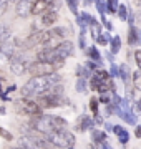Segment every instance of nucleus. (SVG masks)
<instances>
[{
    "instance_id": "obj_27",
    "label": "nucleus",
    "mask_w": 141,
    "mask_h": 149,
    "mask_svg": "<svg viewBox=\"0 0 141 149\" xmlns=\"http://www.w3.org/2000/svg\"><path fill=\"white\" fill-rule=\"evenodd\" d=\"M118 7V0H106V13H116Z\"/></svg>"
},
{
    "instance_id": "obj_33",
    "label": "nucleus",
    "mask_w": 141,
    "mask_h": 149,
    "mask_svg": "<svg viewBox=\"0 0 141 149\" xmlns=\"http://www.w3.org/2000/svg\"><path fill=\"white\" fill-rule=\"evenodd\" d=\"M85 37H87V30H82V32H80V37H78V47L82 48V50H85V48H87Z\"/></svg>"
},
{
    "instance_id": "obj_18",
    "label": "nucleus",
    "mask_w": 141,
    "mask_h": 149,
    "mask_svg": "<svg viewBox=\"0 0 141 149\" xmlns=\"http://www.w3.org/2000/svg\"><path fill=\"white\" fill-rule=\"evenodd\" d=\"M52 121H53L55 131H57V129H66L68 128V121L63 119L61 116H55V114H52Z\"/></svg>"
},
{
    "instance_id": "obj_41",
    "label": "nucleus",
    "mask_w": 141,
    "mask_h": 149,
    "mask_svg": "<svg viewBox=\"0 0 141 149\" xmlns=\"http://www.w3.org/2000/svg\"><path fill=\"white\" fill-rule=\"evenodd\" d=\"M106 58L111 61V63H114V58H113V53H106Z\"/></svg>"
},
{
    "instance_id": "obj_45",
    "label": "nucleus",
    "mask_w": 141,
    "mask_h": 149,
    "mask_svg": "<svg viewBox=\"0 0 141 149\" xmlns=\"http://www.w3.org/2000/svg\"><path fill=\"white\" fill-rule=\"evenodd\" d=\"M136 109H138V111H141V100H138V101H136Z\"/></svg>"
},
{
    "instance_id": "obj_22",
    "label": "nucleus",
    "mask_w": 141,
    "mask_h": 149,
    "mask_svg": "<svg viewBox=\"0 0 141 149\" xmlns=\"http://www.w3.org/2000/svg\"><path fill=\"white\" fill-rule=\"evenodd\" d=\"M110 45H111V53H119V50H121V38L118 37V35H114V37H111V40H110Z\"/></svg>"
},
{
    "instance_id": "obj_25",
    "label": "nucleus",
    "mask_w": 141,
    "mask_h": 149,
    "mask_svg": "<svg viewBox=\"0 0 141 149\" xmlns=\"http://www.w3.org/2000/svg\"><path fill=\"white\" fill-rule=\"evenodd\" d=\"M10 37H12V35H10V28L2 23V25H0V45L5 42V40H8Z\"/></svg>"
},
{
    "instance_id": "obj_7",
    "label": "nucleus",
    "mask_w": 141,
    "mask_h": 149,
    "mask_svg": "<svg viewBox=\"0 0 141 149\" xmlns=\"http://www.w3.org/2000/svg\"><path fill=\"white\" fill-rule=\"evenodd\" d=\"M38 104L43 108H58V106H63L66 104V100L65 98H61V96H55V95H48V93H45V95L38 96Z\"/></svg>"
},
{
    "instance_id": "obj_40",
    "label": "nucleus",
    "mask_w": 141,
    "mask_h": 149,
    "mask_svg": "<svg viewBox=\"0 0 141 149\" xmlns=\"http://www.w3.org/2000/svg\"><path fill=\"white\" fill-rule=\"evenodd\" d=\"M15 90H17V86H15V85H12V86H8V88L5 90V93H12V91H15Z\"/></svg>"
},
{
    "instance_id": "obj_44",
    "label": "nucleus",
    "mask_w": 141,
    "mask_h": 149,
    "mask_svg": "<svg viewBox=\"0 0 141 149\" xmlns=\"http://www.w3.org/2000/svg\"><path fill=\"white\" fill-rule=\"evenodd\" d=\"M138 45L141 47V30L138 28Z\"/></svg>"
},
{
    "instance_id": "obj_30",
    "label": "nucleus",
    "mask_w": 141,
    "mask_h": 149,
    "mask_svg": "<svg viewBox=\"0 0 141 149\" xmlns=\"http://www.w3.org/2000/svg\"><path fill=\"white\" fill-rule=\"evenodd\" d=\"M65 2H66V5H68L71 13H75L78 17V0H65Z\"/></svg>"
},
{
    "instance_id": "obj_24",
    "label": "nucleus",
    "mask_w": 141,
    "mask_h": 149,
    "mask_svg": "<svg viewBox=\"0 0 141 149\" xmlns=\"http://www.w3.org/2000/svg\"><path fill=\"white\" fill-rule=\"evenodd\" d=\"M131 81H133V86H135V90L141 91V70L138 68L135 73L131 74Z\"/></svg>"
},
{
    "instance_id": "obj_11",
    "label": "nucleus",
    "mask_w": 141,
    "mask_h": 149,
    "mask_svg": "<svg viewBox=\"0 0 141 149\" xmlns=\"http://www.w3.org/2000/svg\"><path fill=\"white\" fill-rule=\"evenodd\" d=\"M52 2L53 0H35L32 7V15H43L45 12H48Z\"/></svg>"
},
{
    "instance_id": "obj_49",
    "label": "nucleus",
    "mask_w": 141,
    "mask_h": 149,
    "mask_svg": "<svg viewBox=\"0 0 141 149\" xmlns=\"http://www.w3.org/2000/svg\"><path fill=\"white\" fill-rule=\"evenodd\" d=\"M66 149H76V148H75V146H71V148H66Z\"/></svg>"
},
{
    "instance_id": "obj_26",
    "label": "nucleus",
    "mask_w": 141,
    "mask_h": 149,
    "mask_svg": "<svg viewBox=\"0 0 141 149\" xmlns=\"http://www.w3.org/2000/svg\"><path fill=\"white\" fill-rule=\"evenodd\" d=\"M116 13H118V17L123 22H126V20H128V15H130V8H128V5H119Z\"/></svg>"
},
{
    "instance_id": "obj_16",
    "label": "nucleus",
    "mask_w": 141,
    "mask_h": 149,
    "mask_svg": "<svg viewBox=\"0 0 141 149\" xmlns=\"http://www.w3.org/2000/svg\"><path fill=\"white\" fill-rule=\"evenodd\" d=\"M131 70H130V66L128 65H121L119 66V78L123 80V83H125L126 86H128V83H130V80H131Z\"/></svg>"
},
{
    "instance_id": "obj_4",
    "label": "nucleus",
    "mask_w": 141,
    "mask_h": 149,
    "mask_svg": "<svg viewBox=\"0 0 141 149\" xmlns=\"http://www.w3.org/2000/svg\"><path fill=\"white\" fill-rule=\"evenodd\" d=\"M60 65L63 63H43V61H33L28 68V73H32L33 76H48L52 73H57Z\"/></svg>"
},
{
    "instance_id": "obj_47",
    "label": "nucleus",
    "mask_w": 141,
    "mask_h": 149,
    "mask_svg": "<svg viewBox=\"0 0 141 149\" xmlns=\"http://www.w3.org/2000/svg\"><path fill=\"white\" fill-rule=\"evenodd\" d=\"M0 114H5V108L3 106H0Z\"/></svg>"
},
{
    "instance_id": "obj_3",
    "label": "nucleus",
    "mask_w": 141,
    "mask_h": 149,
    "mask_svg": "<svg viewBox=\"0 0 141 149\" xmlns=\"http://www.w3.org/2000/svg\"><path fill=\"white\" fill-rule=\"evenodd\" d=\"M32 129L35 133L45 136V138L50 133H53L55 126H53V121H52V114H42L38 118H32Z\"/></svg>"
},
{
    "instance_id": "obj_13",
    "label": "nucleus",
    "mask_w": 141,
    "mask_h": 149,
    "mask_svg": "<svg viewBox=\"0 0 141 149\" xmlns=\"http://www.w3.org/2000/svg\"><path fill=\"white\" fill-rule=\"evenodd\" d=\"M113 133L116 134V138H118V141L121 144H126L128 141H130V133H128L123 126H119V124L113 126Z\"/></svg>"
},
{
    "instance_id": "obj_23",
    "label": "nucleus",
    "mask_w": 141,
    "mask_h": 149,
    "mask_svg": "<svg viewBox=\"0 0 141 149\" xmlns=\"http://www.w3.org/2000/svg\"><path fill=\"white\" fill-rule=\"evenodd\" d=\"M121 119H123V121H126L130 126H136V114L131 111V109H130V111L123 113V114H121Z\"/></svg>"
},
{
    "instance_id": "obj_17",
    "label": "nucleus",
    "mask_w": 141,
    "mask_h": 149,
    "mask_svg": "<svg viewBox=\"0 0 141 149\" xmlns=\"http://www.w3.org/2000/svg\"><path fill=\"white\" fill-rule=\"evenodd\" d=\"M91 139L96 144H100V146H101V144L106 141V133H105V131H101V129H93V131H91Z\"/></svg>"
},
{
    "instance_id": "obj_2",
    "label": "nucleus",
    "mask_w": 141,
    "mask_h": 149,
    "mask_svg": "<svg viewBox=\"0 0 141 149\" xmlns=\"http://www.w3.org/2000/svg\"><path fill=\"white\" fill-rule=\"evenodd\" d=\"M53 148H61V149H66V148H71L73 144H75V134L70 133L68 129H57L53 133H50L47 136Z\"/></svg>"
},
{
    "instance_id": "obj_48",
    "label": "nucleus",
    "mask_w": 141,
    "mask_h": 149,
    "mask_svg": "<svg viewBox=\"0 0 141 149\" xmlns=\"http://www.w3.org/2000/svg\"><path fill=\"white\" fill-rule=\"evenodd\" d=\"M135 3L136 5H141V0H135Z\"/></svg>"
},
{
    "instance_id": "obj_34",
    "label": "nucleus",
    "mask_w": 141,
    "mask_h": 149,
    "mask_svg": "<svg viewBox=\"0 0 141 149\" xmlns=\"http://www.w3.org/2000/svg\"><path fill=\"white\" fill-rule=\"evenodd\" d=\"M119 76V66H116L114 63H111V68H110V78H116Z\"/></svg>"
},
{
    "instance_id": "obj_46",
    "label": "nucleus",
    "mask_w": 141,
    "mask_h": 149,
    "mask_svg": "<svg viewBox=\"0 0 141 149\" xmlns=\"http://www.w3.org/2000/svg\"><path fill=\"white\" fill-rule=\"evenodd\" d=\"M93 2H95V0H83V3H85V5H90V3H93Z\"/></svg>"
},
{
    "instance_id": "obj_10",
    "label": "nucleus",
    "mask_w": 141,
    "mask_h": 149,
    "mask_svg": "<svg viewBox=\"0 0 141 149\" xmlns=\"http://www.w3.org/2000/svg\"><path fill=\"white\" fill-rule=\"evenodd\" d=\"M33 3H35V0H20L18 3H17V15L18 17H28V15H32V7Z\"/></svg>"
},
{
    "instance_id": "obj_12",
    "label": "nucleus",
    "mask_w": 141,
    "mask_h": 149,
    "mask_svg": "<svg viewBox=\"0 0 141 149\" xmlns=\"http://www.w3.org/2000/svg\"><path fill=\"white\" fill-rule=\"evenodd\" d=\"M57 22H58V13H57V12L48 10L42 15V25H43V27H53Z\"/></svg>"
},
{
    "instance_id": "obj_15",
    "label": "nucleus",
    "mask_w": 141,
    "mask_h": 149,
    "mask_svg": "<svg viewBox=\"0 0 141 149\" xmlns=\"http://www.w3.org/2000/svg\"><path fill=\"white\" fill-rule=\"evenodd\" d=\"M88 27H90V33H91V38L95 40V42H96L98 37L101 35V25H100V22H98L96 18H93L91 23H90Z\"/></svg>"
},
{
    "instance_id": "obj_6",
    "label": "nucleus",
    "mask_w": 141,
    "mask_h": 149,
    "mask_svg": "<svg viewBox=\"0 0 141 149\" xmlns=\"http://www.w3.org/2000/svg\"><path fill=\"white\" fill-rule=\"evenodd\" d=\"M30 65H32V63H30V61H28V60L25 58L22 53H18V52H17L15 56L10 60V70H12V73L18 74V76H20V74H23V73H27L28 68H30Z\"/></svg>"
},
{
    "instance_id": "obj_1",
    "label": "nucleus",
    "mask_w": 141,
    "mask_h": 149,
    "mask_svg": "<svg viewBox=\"0 0 141 149\" xmlns=\"http://www.w3.org/2000/svg\"><path fill=\"white\" fill-rule=\"evenodd\" d=\"M61 83V74L52 73L48 76H32L30 80L23 85L22 88V96L23 98H35L42 96L52 88Z\"/></svg>"
},
{
    "instance_id": "obj_21",
    "label": "nucleus",
    "mask_w": 141,
    "mask_h": 149,
    "mask_svg": "<svg viewBox=\"0 0 141 149\" xmlns=\"http://www.w3.org/2000/svg\"><path fill=\"white\" fill-rule=\"evenodd\" d=\"M128 43L130 45H138V28L135 25L128 28Z\"/></svg>"
},
{
    "instance_id": "obj_28",
    "label": "nucleus",
    "mask_w": 141,
    "mask_h": 149,
    "mask_svg": "<svg viewBox=\"0 0 141 149\" xmlns=\"http://www.w3.org/2000/svg\"><path fill=\"white\" fill-rule=\"evenodd\" d=\"M110 40H111L110 33L108 32H101V35H100V37H98V40H96V43H100V45L103 47V45H108Z\"/></svg>"
},
{
    "instance_id": "obj_43",
    "label": "nucleus",
    "mask_w": 141,
    "mask_h": 149,
    "mask_svg": "<svg viewBox=\"0 0 141 149\" xmlns=\"http://www.w3.org/2000/svg\"><path fill=\"white\" fill-rule=\"evenodd\" d=\"M105 128H106V131H113V126H111L110 123H106V124H105Z\"/></svg>"
},
{
    "instance_id": "obj_35",
    "label": "nucleus",
    "mask_w": 141,
    "mask_h": 149,
    "mask_svg": "<svg viewBox=\"0 0 141 149\" xmlns=\"http://www.w3.org/2000/svg\"><path fill=\"white\" fill-rule=\"evenodd\" d=\"M0 136H2V138L5 139V141H12V139H13L12 133H8V131H7L5 128H0Z\"/></svg>"
},
{
    "instance_id": "obj_38",
    "label": "nucleus",
    "mask_w": 141,
    "mask_h": 149,
    "mask_svg": "<svg viewBox=\"0 0 141 149\" xmlns=\"http://www.w3.org/2000/svg\"><path fill=\"white\" fill-rule=\"evenodd\" d=\"M135 134H136V138H138V139H141V126H136Z\"/></svg>"
},
{
    "instance_id": "obj_42",
    "label": "nucleus",
    "mask_w": 141,
    "mask_h": 149,
    "mask_svg": "<svg viewBox=\"0 0 141 149\" xmlns=\"http://www.w3.org/2000/svg\"><path fill=\"white\" fill-rule=\"evenodd\" d=\"M101 149H111L110 148V144H108V141H105V143L101 144Z\"/></svg>"
},
{
    "instance_id": "obj_37",
    "label": "nucleus",
    "mask_w": 141,
    "mask_h": 149,
    "mask_svg": "<svg viewBox=\"0 0 141 149\" xmlns=\"http://www.w3.org/2000/svg\"><path fill=\"white\" fill-rule=\"evenodd\" d=\"M135 61L138 65V68L141 70V50H136L135 52Z\"/></svg>"
},
{
    "instance_id": "obj_9",
    "label": "nucleus",
    "mask_w": 141,
    "mask_h": 149,
    "mask_svg": "<svg viewBox=\"0 0 141 149\" xmlns=\"http://www.w3.org/2000/svg\"><path fill=\"white\" fill-rule=\"evenodd\" d=\"M55 52L58 55V60L60 61H65L66 58H70L71 55L75 53V45L71 42H61L55 47Z\"/></svg>"
},
{
    "instance_id": "obj_29",
    "label": "nucleus",
    "mask_w": 141,
    "mask_h": 149,
    "mask_svg": "<svg viewBox=\"0 0 141 149\" xmlns=\"http://www.w3.org/2000/svg\"><path fill=\"white\" fill-rule=\"evenodd\" d=\"M87 86H88V83L85 78H78V81H76V91L78 93H85L87 91Z\"/></svg>"
},
{
    "instance_id": "obj_36",
    "label": "nucleus",
    "mask_w": 141,
    "mask_h": 149,
    "mask_svg": "<svg viewBox=\"0 0 141 149\" xmlns=\"http://www.w3.org/2000/svg\"><path fill=\"white\" fill-rule=\"evenodd\" d=\"M80 17H82V20L85 22V25H90L91 23V20H93V17L88 13V12H83V13H80Z\"/></svg>"
},
{
    "instance_id": "obj_19",
    "label": "nucleus",
    "mask_w": 141,
    "mask_h": 149,
    "mask_svg": "<svg viewBox=\"0 0 141 149\" xmlns=\"http://www.w3.org/2000/svg\"><path fill=\"white\" fill-rule=\"evenodd\" d=\"M114 93H116V91H105V93H100L98 101L103 103V104H106V106H110L111 101H113V95H114Z\"/></svg>"
},
{
    "instance_id": "obj_32",
    "label": "nucleus",
    "mask_w": 141,
    "mask_h": 149,
    "mask_svg": "<svg viewBox=\"0 0 141 149\" xmlns=\"http://www.w3.org/2000/svg\"><path fill=\"white\" fill-rule=\"evenodd\" d=\"M98 100L96 98H91V100H90V109H91V113L93 114H95V116H98V114H100V113H98Z\"/></svg>"
},
{
    "instance_id": "obj_31",
    "label": "nucleus",
    "mask_w": 141,
    "mask_h": 149,
    "mask_svg": "<svg viewBox=\"0 0 141 149\" xmlns=\"http://www.w3.org/2000/svg\"><path fill=\"white\" fill-rule=\"evenodd\" d=\"M95 3H96L98 13L100 15H106V2L105 0H95Z\"/></svg>"
},
{
    "instance_id": "obj_20",
    "label": "nucleus",
    "mask_w": 141,
    "mask_h": 149,
    "mask_svg": "<svg viewBox=\"0 0 141 149\" xmlns=\"http://www.w3.org/2000/svg\"><path fill=\"white\" fill-rule=\"evenodd\" d=\"M87 56L91 61H101V55H100V52H98V48L96 47H88V50H87Z\"/></svg>"
},
{
    "instance_id": "obj_39",
    "label": "nucleus",
    "mask_w": 141,
    "mask_h": 149,
    "mask_svg": "<svg viewBox=\"0 0 141 149\" xmlns=\"http://www.w3.org/2000/svg\"><path fill=\"white\" fill-rule=\"evenodd\" d=\"M95 123H96V124H103V118L100 116V114H98V116H95Z\"/></svg>"
},
{
    "instance_id": "obj_5",
    "label": "nucleus",
    "mask_w": 141,
    "mask_h": 149,
    "mask_svg": "<svg viewBox=\"0 0 141 149\" xmlns=\"http://www.w3.org/2000/svg\"><path fill=\"white\" fill-rule=\"evenodd\" d=\"M18 43L20 42H18L17 37H10L8 40H5L0 45V60L2 61H10L18 52Z\"/></svg>"
},
{
    "instance_id": "obj_14",
    "label": "nucleus",
    "mask_w": 141,
    "mask_h": 149,
    "mask_svg": "<svg viewBox=\"0 0 141 149\" xmlns=\"http://www.w3.org/2000/svg\"><path fill=\"white\" fill-rule=\"evenodd\" d=\"M80 131H93L95 129V121H93L90 116H87V114H83L82 118H80Z\"/></svg>"
},
{
    "instance_id": "obj_8",
    "label": "nucleus",
    "mask_w": 141,
    "mask_h": 149,
    "mask_svg": "<svg viewBox=\"0 0 141 149\" xmlns=\"http://www.w3.org/2000/svg\"><path fill=\"white\" fill-rule=\"evenodd\" d=\"M20 108H22L23 114H28V116H32V118H38V116L43 114L42 106H40L37 101H32V100H28V98L20 100Z\"/></svg>"
}]
</instances>
